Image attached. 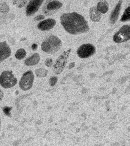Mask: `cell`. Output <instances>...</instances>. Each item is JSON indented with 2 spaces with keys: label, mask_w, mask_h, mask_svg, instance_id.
<instances>
[{
  "label": "cell",
  "mask_w": 130,
  "mask_h": 146,
  "mask_svg": "<svg viewBox=\"0 0 130 146\" xmlns=\"http://www.w3.org/2000/svg\"><path fill=\"white\" fill-rule=\"evenodd\" d=\"M60 19L65 30L71 34H83L89 30L88 23L84 17L76 12L64 14Z\"/></svg>",
  "instance_id": "6da1fadb"
},
{
  "label": "cell",
  "mask_w": 130,
  "mask_h": 146,
  "mask_svg": "<svg viewBox=\"0 0 130 146\" xmlns=\"http://www.w3.org/2000/svg\"><path fill=\"white\" fill-rule=\"evenodd\" d=\"M62 41L57 36H50L43 42L42 50L48 54H54L62 47Z\"/></svg>",
  "instance_id": "7a4b0ae2"
},
{
  "label": "cell",
  "mask_w": 130,
  "mask_h": 146,
  "mask_svg": "<svg viewBox=\"0 0 130 146\" xmlns=\"http://www.w3.org/2000/svg\"><path fill=\"white\" fill-rule=\"evenodd\" d=\"M17 80L11 71L3 72L0 75V85L4 88H10L17 84Z\"/></svg>",
  "instance_id": "3957f363"
},
{
  "label": "cell",
  "mask_w": 130,
  "mask_h": 146,
  "mask_svg": "<svg viewBox=\"0 0 130 146\" xmlns=\"http://www.w3.org/2000/svg\"><path fill=\"white\" fill-rule=\"evenodd\" d=\"M71 49L64 51L57 58L53 66V72L55 74H59L64 70Z\"/></svg>",
  "instance_id": "277c9868"
},
{
  "label": "cell",
  "mask_w": 130,
  "mask_h": 146,
  "mask_svg": "<svg viewBox=\"0 0 130 146\" xmlns=\"http://www.w3.org/2000/svg\"><path fill=\"white\" fill-rule=\"evenodd\" d=\"M34 80V75L31 71H27L23 74L19 81V87L24 91L29 90L32 88Z\"/></svg>",
  "instance_id": "5b68a950"
},
{
  "label": "cell",
  "mask_w": 130,
  "mask_h": 146,
  "mask_svg": "<svg viewBox=\"0 0 130 146\" xmlns=\"http://www.w3.org/2000/svg\"><path fill=\"white\" fill-rule=\"evenodd\" d=\"M130 39V25H123L113 36V41L117 43H121Z\"/></svg>",
  "instance_id": "8992f818"
},
{
  "label": "cell",
  "mask_w": 130,
  "mask_h": 146,
  "mask_svg": "<svg viewBox=\"0 0 130 146\" xmlns=\"http://www.w3.org/2000/svg\"><path fill=\"white\" fill-rule=\"evenodd\" d=\"M96 52V48L91 44H85L80 46L77 51L78 56L81 58H88L94 55Z\"/></svg>",
  "instance_id": "52a82bcc"
},
{
  "label": "cell",
  "mask_w": 130,
  "mask_h": 146,
  "mask_svg": "<svg viewBox=\"0 0 130 146\" xmlns=\"http://www.w3.org/2000/svg\"><path fill=\"white\" fill-rule=\"evenodd\" d=\"M63 4L58 1H47L46 4L44 6L43 11L47 15H50L55 13L56 11L62 7Z\"/></svg>",
  "instance_id": "ba28073f"
},
{
  "label": "cell",
  "mask_w": 130,
  "mask_h": 146,
  "mask_svg": "<svg viewBox=\"0 0 130 146\" xmlns=\"http://www.w3.org/2000/svg\"><path fill=\"white\" fill-rule=\"evenodd\" d=\"M43 2V1L41 0H33L30 1L26 8V15L29 16L34 14L38 10Z\"/></svg>",
  "instance_id": "9c48e42d"
},
{
  "label": "cell",
  "mask_w": 130,
  "mask_h": 146,
  "mask_svg": "<svg viewBox=\"0 0 130 146\" xmlns=\"http://www.w3.org/2000/svg\"><path fill=\"white\" fill-rule=\"evenodd\" d=\"M11 54V48L6 42H0V63L8 58Z\"/></svg>",
  "instance_id": "30bf717a"
},
{
  "label": "cell",
  "mask_w": 130,
  "mask_h": 146,
  "mask_svg": "<svg viewBox=\"0 0 130 146\" xmlns=\"http://www.w3.org/2000/svg\"><path fill=\"white\" fill-rule=\"evenodd\" d=\"M56 24V21L53 19L49 18L44 21H42L38 23V28L43 31H49L52 29Z\"/></svg>",
  "instance_id": "8fae6325"
},
{
  "label": "cell",
  "mask_w": 130,
  "mask_h": 146,
  "mask_svg": "<svg viewBox=\"0 0 130 146\" xmlns=\"http://www.w3.org/2000/svg\"><path fill=\"white\" fill-rule=\"evenodd\" d=\"M123 2L119 1L117 4V6L115 7L114 10L112 11L111 14L110 16V23L111 24L113 25L117 22V20L119 18V15L121 10V4Z\"/></svg>",
  "instance_id": "7c38bea8"
},
{
  "label": "cell",
  "mask_w": 130,
  "mask_h": 146,
  "mask_svg": "<svg viewBox=\"0 0 130 146\" xmlns=\"http://www.w3.org/2000/svg\"><path fill=\"white\" fill-rule=\"evenodd\" d=\"M89 17L94 22H99L102 17V14L98 11L95 6L91 7L89 10Z\"/></svg>",
  "instance_id": "4fadbf2b"
},
{
  "label": "cell",
  "mask_w": 130,
  "mask_h": 146,
  "mask_svg": "<svg viewBox=\"0 0 130 146\" xmlns=\"http://www.w3.org/2000/svg\"><path fill=\"white\" fill-rule=\"evenodd\" d=\"M40 60V56L38 53H35L25 60V65L27 66H34L39 62Z\"/></svg>",
  "instance_id": "5bb4252c"
},
{
  "label": "cell",
  "mask_w": 130,
  "mask_h": 146,
  "mask_svg": "<svg viewBox=\"0 0 130 146\" xmlns=\"http://www.w3.org/2000/svg\"><path fill=\"white\" fill-rule=\"evenodd\" d=\"M97 9L101 14H105L107 12L109 9V4L107 1H102L99 2L97 6Z\"/></svg>",
  "instance_id": "9a60e30c"
},
{
  "label": "cell",
  "mask_w": 130,
  "mask_h": 146,
  "mask_svg": "<svg viewBox=\"0 0 130 146\" xmlns=\"http://www.w3.org/2000/svg\"><path fill=\"white\" fill-rule=\"evenodd\" d=\"M27 54V52L24 49L21 48L18 49L15 53V57L18 60H21L24 58Z\"/></svg>",
  "instance_id": "2e32d148"
},
{
  "label": "cell",
  "mask_w": 130,
  "mask_h": 146,
  "mask_svg": "<svg viewBox=\"0 0 130 146\" xmlns=\"http://www.w3.org/2000/svg\"><path fill=\"white\" fill-rule=\"evenodd\" d=\"M130 7H129L125 10L123 15L121 16V21L125 22L127 21H130Z\"/></svg>",
  "instance_id": "e0dca14e"
},
{
  "label": "cell",
  "mask_w": 130,
  "mask_h": 146,
  "mask_svg": "<svg viewBox=\"0 0 130 146\" xmlns=\"http://www.w3.org/2000/svg\"><path fill=\"white\" fill-rule=\"evenodd\" d=\"M35 73L38 77L44 78L47 75L48 71L44 68H39L35 71Z\"/></svg>",
  "instance_id": "ac0fdd59"
},
{
  "label": "cell",
  "mask_w": 130,
  "mask_h": 146,
  "mask_svg": "<svg viewBox=\"0 0 130 146\" xmlns=\"http://www.w3.org/2000/svg\"><path fill=\"white\" fill-rule=\"evenodd\" d=\"M9 10L10 8L9 6L7 3L5 2L0 3V13H7L9 12Z\"/></svg>",
  "instance_id": "d6986e66"
},
{
  "label": "cell",
  "mask_w": 130,
  "mask_h": 146,
  "mask_svg": "<svg viewBox=\"0 0 130 146\" xmlns=\"http://www.w3.org/2000/svg\"><path fill=\"white\" fill-rule=\"evenodd\" d=\"M12 2L14 5L16 6V7L21 8L23 7L26 4L27 1H13Z\"/></svg>",
  "instance_id": "ffe728a7"
},
{
  "label": "cell",
  "mask_w": 130,
  "mask_h": 146,
  "mask_svg": "<svg viewBox=\"0 0 130 146\" xmlns=\"http://www.w3.org/2000/svg\"><path fill=\"white\" fill-rule=\"evenodd\" d=\"M57 78L55 76L51 77L49 80V84L51 86H54L56 83H57Z\"/></svg>",
  "instance_id": "44dd1931"
},
{
  "label": "cell",
  "mask_w": 130,
  "mask_h": 146,
  "mask_svg": "<svg viewBox=\"0 0 130 146\" xmlns=\"http://www.w3.org/2000/svg\"><path fill=\"white\" fill-rule=\"evenodd\" d=\"M45 64L46 66L48 67L52 66L53 64V60L51 58H47L45 62Z\"/></svg>",
  "instance_id": "7402d4cb"
},
{
  "label": "cell",
  "mask_w": 130,
  "mask_h": 146,
  "mask_svg": "<svg viewBox=\"0 0 130 146\" xmlns=\"http://www.w3.org/2000/svg\"><path fill=\"white\" fill-rule=\"evenodd\" d=\"M11 109V108H10L9 107H5L4 108V112L5 114H6L7 116H10Z\"/></svg>",
  "instance_id": "603a6c76"
},
{
  "label": "cell",
  "mask_w": 130,
  "mask_h": 146,
  "mask_svg": "<svg viewBox=\"0 0 130 146\" xmlns=\"http://www.w3.org/2000/svg\"><path fill=\"white\" fill-rule=\"evenodd\" d=\"M45 18V16L43 15H38V16L35 17L34 18V20L35 21H41L42 19H44Z\"/></svg>",
  "instance_id": "cb8c5ba5"
},
{
  "label": "cell",
  "mask_w": 130,
  "mask_h": 146,
  "mask_svg": "<svg viewBox=\"0 0 130 146\" xmlns=\"http://www.w3.org/2000/svg\"><path fill=\"white\" fill-rule=\"evenodd\" d=\"M4 93L3 92L2 90L0 89V101L3 100V98H4Z\"/></svg>",
  "instance_id": "d4e9b609"
},
{
  "label": "cell",
  "mask_w": 130,
  "mask_h": 146,
  "mask_svg": "<svg viewBox=\"0 0 130 146\" xmlns=\"http://www.w3.org/2000/svg\"><path fill=\"white\" fill-rule=\"evenodd\" d=\"M74 66H75V62H72V63L70 64V65L69 66V68L71 69V68H73Z\"/></svg>",
  "instance_id": "484cf974"
},
{
  "label": "cell",
  "mask_w": 130,
  "mask_h": 146,
  "mask_svg": "<svg viewBox=\"0 0 130 146\" xmlns=\"http://www.w3.org/2000/svg\"><path fill=\"white\" fill-rule=\"evenodd\" d=\"M37 47H38V46L36 44H34L32 46V49L34 50H36Z\"/></svg>",
  "instance_id": "4316f807"
},
{
  "label": "cell",
  "mask_w": 130,
  "mask_h": 146,
  "mask_svg": "<svg viewBox=\"0 0 130 146\" xmlns=\"http://www.w3.org/2000/svg\"><path fill=\"white\" fill-rule=\"evenodd\" d=\"M0 130H1V117H0Z\"/></svg>",
  "instance_id": "83f0119b"
}]
</instances>
